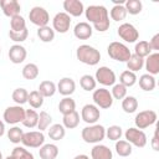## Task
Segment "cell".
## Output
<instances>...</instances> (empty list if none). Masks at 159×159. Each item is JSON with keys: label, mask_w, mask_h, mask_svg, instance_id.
<instances>
[{"label": "cell", "mask_w": 159, "mask_h": 159, "mask_svg": "<svg viewBox=\"0 0 159 159\" xmlns=\"http://www.w3.org/2000/svg\"><path fill=\"white\" fill-rule=\"evenodd\" d=\"M87 20L92 21L97 31H106L109 27L108 10L103 5H89L86 10Z\"/></svg>", "instance_id": "obj_1"}, {"label": "cell", "mask_w": 159, "mask_h": 159, "mask_svg": "<svg viewBox=\"0 0 159 159\" xmlns=\"http://www.w3.org/2000/svg\"><path fill=\"white\" fill-rule=\"evenodd\" d=\"M76 56L77 58L86 63V65H89V66H94L99 62L101 60V53L97 48H94L93 46H89V45H80L77 47V51H76Z\"/></svg>", "instance_id": "obj_2"}, {"label": "cell", "mask_w": 159, "mask_h": 159, "mask_svg": "<svg viewBox=\"0 0 159 159\" xmlns=\"http://www.w3.org/2000/svg\"><path fill=\"white\" fill-rule=\"evenodd\" d=\"M107 52L111 58L113 60H117V61H120V62H127L130 57V51L129 48L122 43V42H118V41H113L108 45L107 47Z\"/></svg>", "instance_id": "obj_3"}, {"label": "cell", "mask_w": 159, "mask_h": 159, "mask_svg": "<svg viewBox=\"0 0 159 159\" xmlns=\"http://www.w3.org/2000/svg\"><path fill=\"white\" fill-rule=\"evenodd\" d=\"M81 135L86 143H98L106 137V129L101 124H93L83 128Z\"/></svg>", "instance_id": "obj_4"}, {"label": "cell", "mask_w": 159, "mask_h": 159, "mask_svg": "<svg viewBox=\"0 0 159 159\" xmlns=\"http://www.w3.org/2000/svg\"><path fill=\"white\" fill-rule=\"evenodd\" d=\"M4 119L9 124H16L22 123L25 118V109L21 106H10L4 111Z\"/></svg>", "instance_id": "obj_5"}, {"label": "cell", "mask_w": 159, "mask_h": 159, "mask_svg": "<svg viewBox=\"0 0 159 159\" xmlns=\"http://www.w3.org/2000/svg\"><path fill=\"white\" fill-rule=\"evenodd\" d=\"M155 120H157V112L153 109L142 111L134 118V123L138 129H144V128L152 125L153 123H155Z\"/></svg>", "instance_id": "obj_6"}, {"label": "cell", "mask_w": 159, "mask_h": 159, "mask_svg": "<svg viewBox=\"0 0 159 159\" xmlns=\"http://www.w3.org/2000/svg\"><path fill=\"white\" fill-rule=\"evenodd\" d=\"M29 19L32 24L37 25L39 27L46 26L50 21V16L47 10H45L42 6H34L29 12Z\"/></svg>", "instance_id": "obj_7"}, {"label": "cell", "mask_w": 159, "mask_h": 159, "mask_svg": "<svg viewBox=\"0 0 159 159\" xmlns=\"http://www.w3.org/2000/svg\"><path fill=\"white\" fill-rule=\"evenodd\" d=\"M124 135H125L127 142L130 143V144H134L135 147L143 148L147 144V135H145V133L142 129H138V128H128L125 130Z\"/></svg>", "instance_id": "obj_8"}, {"label": "cell", "mask_w": 159, "mask_h": 159, "mask_svg": "<svg viewBox=\"0 0 159 159\" xmlns=\"http://www.w3.org/2000/svg\"><path fill=\"white\" fill-rule=\"evenodd\" d=\"M43 142H45V135L40 130H32V132L24 133L22 140H21V143L25 147H30V148H39L43 144Z\"/></svg>", "instance_id": "obj_9"}, {"label": "cell", "mask_w": 159, "mask_h": 159, "mask_svg": "<svg viewBox=\"0 0 159 159\" xmlns=\"http://www.w3.org/2000/svg\"><path fill=\"white\" fill-rule=\"evenodd\" d=\"M93 101L101 108H109L113 103V97L108 89L98 88L93 92Z\"/></svg>", "instance_id": "obj_10"}, {"label": "cell", "mask_w": 159, "mask_h": 159, "mask_svg": "<svg viewBox=\"0 0 159 159\" xmlns=\"http://www.w3.org/2000/svg\"><path fill=\"white\" fill-rule=\"evenodd\" d=\"M118 35L127 42H134L135 40H138L139 32L134 25H132L129 22H123L118 27Z\"/></svg>", "instance_id": "obj_11"}, {"label": "cell", "mask_w": 159, "mask_h": 159, "mask_svg": "<svg viewBox=\"0 0 159 159\" xmlns=\"http://www.w3.org/2000/svg\"><path fill=\"white\" fill-rule=\"evenodd\" d=\"M103 86H111L116 82V73L107 66H102L96 71V78Z\"/></svg>", "instance_id": "obj_12"}, {"label": "cell", "mask_w": 159, "mask_h": 159, "mask_svg": "<svg viewBox=\"0 0 159 159\" xmlns=\"http://www.w3.org/2000/svg\"><path fill=\"white\" fill-rule=\"evenodd\" d=\"M53 29L61 34H65L70 29V25H71V17L67 12L65 11H61V12H57L53 17Z\"/></svg>", "instance_id": "obj_13"}, {"label": "cell", "mask_w": 159, "mask_h": 159, "mask_svg": "<svg viewBox=\"0 0 159 159\" xmlns=\"http://www.w3.org/2000/svg\"><path fill=\"white\" fill-rule=\"evenodd\" d=\"M81 117L86 123L93 124L99 119L101 113H99V109L94 104H84L81 111Z\"/></svg>", "instance_id": "obj_14"}, {"label": "cell", "mask_w": 159, "mask_h": 159, "mask_svg": "<svg viewBox=\"0 0 159 159\" xmlns=\"http://www.w3.org/2000/svg\"><path fill=\"white\" fill-rule=\"evenodd\" d=\"M0 6L6 16H15L20 14L21 6L17 0H0Z\"/></svg>", "instance_id": "obj_15"}, {"label": "cell", "mask_w": 159, "mask_h": 159, "mask_svg": "<svg viewBox=\"0 0 159 159\" xmlns=\"http://www.w3.org/2000/svg\"><path fill=\"white\" fill-rule=\"evenodd\" d=\"M26 48L19 43H15L9 50V58L12 63H21L26 58Z\"/></svg>", "instance_id": "obj_16"}, {"label": "cell", "mask_w": 159, "mask_h": 159, "mask_svg": "<svg viewBox=\"0 0 159 159\" xmlns=\"http://www.w3.org/2000/svg\"><path fill=\"white\" fill-rule=\"evenodd\" d=\"M76 89V83L71 77H63L58 81L57 83V91L62 94V96H70L75 92Z\"/></svg>", "instance_id": "obj_17"}, {"label": "cell", "mask_w": 159, "mask_h": 159, "mask_svg": "<svg viewBox=\"0 0 159 159\" xmlns=\"http://www.w3.org/2000/svg\"><path fill=\"white\" fill-rule=\"evenodd\" d=\"M63 9L68 15H73V16H80L84 10L83 2L80 0H65Z\"/></svg>", "instance_id": "obj_18"}, {"label": "cell", "mask_w": 159, "mask_h": 159, "mask_svg": "<svg viewBox=\"0 0 159 159\" xmlns=\"http://www.w3.org/2000/svg\"><path fill=\"white\" fill-rule=\"evenodd\" d=\"M75 36L80 40H87L92 36V26L86 22V21H81L78 24H76L75 29H73Z\"/></svg>", "instance_id": "obj_19"}, {"label": "cell", "mask_w": 159, "mask_h": 159, "mask_svg": "<svg viewBox=\"0 0 159 159\" xmlns=\"http://www.w3.org/2000/svg\"><path fill=\"white\" fill-rule=\"evenodd\" d=\"M91 157H92V159H112L113 154L108 147H106L103 144H97L92 148Z\"/></svg>", "instance_id": "obj_20"}, {"label": "cell", "mask_w": 159, "mask_h": 159, "mask_svg": "<svg viewBox=\"0 0 159 159\" xmlns=\"http://www.w3.org/2000/svg\"><path fill=\"white\" fill-rule=\"evenodd\" d=\"M145 68L152 76L159 73V53L158 52L148 55L145 60Z\"/></svg>", "instance_id": "obj_21"}, {"label": "cell", "mask_w": 159, "mask_h": 159, "mask_svg": "<svg viewBox=\"0 0 159 159\" xmlns=\"http://www.w3.org/2000/svg\"><path fill=\"white\" fill-rule=\"evenodd\" d=\"M57 154L58 148L55 144H43L39 150V155L41 159H55Z\"/></svg>", "instance_id": "obj_22"}, {"label": "cell", "mask_w": 159, "mask_h": 159, "mask_svg": "<svg viewBox=\"0 0 159 159\" xmlns=\"http://www.w3.org/2000/svg\"><path fill=\"white\" fill-rule=\"evenodd\" d=\"M37 91L43 96V98L45 97H51L56 92V84H55V82H52L50 80H45L40 83Z\"/></svg>", "instance_id": "obj_23"}, {"label": "cell", "mask_w": 159, "mask_h": 159, "mask_svg": "<svg viewBox=\"0 0 159 159\" xmlns=\"http://www.w3.org/2000/svg\"><path fill=\"white\" fill-rule=\"evenodd\" d=\"M58 111L65 116L67 113H71L73 111H76V102L75 99H72L71 97H65L60 101L58 103Z\"/></svg>", "instance_id": "obj_24"}, {"label": "cell", "mask_w": 159, "mask_h": 159, "mask_svg": "<svg viewBox=\"0 0 159 159\" xmlns=\"http://www.w3.org/2000/svg\"><path fill=\"white\" fill-rule=\"evenodd\" d=\"M39 122V113L35 109H25V118L22 120V124L27 128H34L37 125Z\"/></svg>", "instance_id": "obj_25"}, {"label": "cell", "mask_w": 159, "mask_h": 159, "mask_svg": "<svg viewBox=\"0 0 159 159\" xmlns=\"http://www.w3.org/2000/svg\"><path fill=\"white\" fill-rule=\"evenodd\" d=\"M116 152L120 157H128L132 154V144L128 143L127 140L118 139L116 140Z\"/></svg>", "instance_id": "obj_26"}, {"label": "cell", "mask_w": 159, "mask_h": 159, "mask_svg": "<svg viewBox=\"0 0 159 159\" xmlns=\"http://www.w3.org/2000/svg\"><path fill=\"white\" fill-rule=\"evenodd\" d=\"M37 36L40 37L41 41L43 42H51L55 39V30L51 29L50 26H41L37 30Z\"/></svg>", "instance_id": "obj_27"}, {"label": "cell", "mask_w": 159, "mask_h": 159, "mask_svg": "<svg viewBox=\"0 0 159 159\" xmlns=\"http://www.w3.org/2000/svg\"><path fill=\"white\" fill-rule=\"evenodd\" d=\"M139 86L144 91H153L155 87V78L149 73H144L139 78Z\"/></svg>", "instance_id": "obj_28"}, {"label": "cell", "mask_w": 159, "mask_h": 159, "mask_svg": "<svg viewBox=\"0 0 159 159\" xmlns=\"http://www.w3.org/2000/svg\"><path fill=\"white\" fill-rule=\"evenodd\" d=\"M150 51H152L150 45H149V42L145 41V40H142V41L137 42L135 46H134V53H135L137 56L142 57V58L145 57V56H148V55H150Z\"/></svg>", "instance_id": "obj_29"}, {"label": "cell", "mask_w": 159, "mask_h": 159, "mask_svg": "<svg viewBox=\"0 0 159 159\" xmlns=\"http://www.w3.org/2000/svg\"><path fill=\"white\" fill-rule=\"evenodd\" d=\"M78 123H80V114L76 111L63 116V125L66 128H70V129L76 128L78 125Z\"/></svg>", "instance_id": "obj_30"}, {"label": "cell", "mask_w": 159, "mask_h": 159, "mask_svg": "<svg viewBox=\"0 0 159 159\" xmlns=\"http://www.w3.org/2000/svg\"><path fill=\"white\" fill-rule=\"evenodd\" d=\"M65 134H66V132H65V127H63L62 124L56 123V124L50 125L48 137H50L51 139H53V140H60V139H62V138L65 137Z\"/></svg>", "instance_id": "obj_31"}, {"label": "cell", "mask_w": 159, "mask_h": 159, "mask_svg": "<svg viewBox=\"0 0 159 159\" xmlns=\"http://www.w3.org/2000/svg\"><path fill=\"white\" fill-rule=\"evenodd\" d=\"M144 65V60L139 56H137L135 53H132L129 60L127 61V67L129 71L132 72H135V71H139Z\"/></svg>", "instance_id": "obj_32"}, {"label": "cell", "mask_w": 159, "mask_h": 159, "mask_svg": "<svg viewBox=\"0 0 159 159\" xmlns=\"http://www.w3.org/2000/svg\"><path fill=\"white\" fill-rule=\"evenodd\" d=\"M122 108L125 113H133L137 111L138 108V101L135 97L133 96H128V97H124V99L122 101Z\"/></svg>", "instance_id": "obj_33"}, {"label": "cell", "mask_w": 159, "mask_h": 159, "mask_svg": "<svg viewBox=\"0 0 159 159\" xmlns=\"http://www.w3.org/2000/svg\"><path fill=\"white\" fill-rule=\"evenodd\" d=\"M137 81V76L134 72L127 70V71H123L119 76V83H122L124 87H130L135 83Z\"/></svg>", "instance_id": "obj_34"}, {"label": "cell", "mask_w": 159, "mask_h": 159, "mask_svg": "<svg viewBox=\"0 0 159 159\" xmlns=\"http://www.w3.org/2000/svg\"><path fill=\"white\" fill-rule=\"evenodd\" d=\"M27 102L30 103V106H31L32 108H40V107L42 106V103H43V96H42L37 89L31 91V92L29 93Z\"/></svg>", "instance_id": "obj_35"}, {"label": "cell", "mask_w": 159, "mask_h": 159, "mask_svg": "<svg viewBox=\"0 0 159 159\" xmlns=\"http://www.w3.org/2000/svg\"><path fill=\"white\" fill-rule=\"evenodd\" d=\"M22 76L26 80H34L39 76V67L35 63H27L22 68Z\"/></svg>", "instance_id": "obj_36"}, {"label": "cell", "mask_w": 159, "mask_h": 159, "mask_svg": "<svg viewBox=\"0 0 159 159\" xmlns=\"http://www.w3.org/2000/svg\"><path fill=\"white\" fill-rule=\"evenodd\" d=\"M125 10L127 12L132 14V15H135V14H139L143 9V4L140 0H127L125 1Z\"/></svg>", "instance_id": "obj_37"}, {"label": "cell", "mask_w": 159, "mask_h": 159, "mask_svg": "<svg viewBox=\"0 0 159 159\" xmlns=\"http://www.w3.org/2000/svg\"><path fill=\"white\" fill-rule=\"evenodd\" d=\"M10 27L12 31H22L24 29H26V22L25 19L19 14L11 17L10 20Z\"/></svg>", "instance_id": "obj_38"}, {"label": "cell", "mask_w": 159, "mask_h": 159, "mask_svg": "<svg viewBox=\"0 0 159 159\" xmlns=\"http://www.w3.org/2000/svg\"><path fill=\"white\" fill-rule=\"evenodd\" d=\"M27 97H29V92L25 88H22V87L16 88L12 92V99L17 103V106H21L25 102H27Z\"/></svg>", "instance_id": "obj_39"}, {"label": "cell", "mask_w": 159, "mask_h": 159, "mask_svg": "<svg viewBox=\"0 0 159 159\" xmlns=\"http://www.w3.org/2000/svg\"><path fill=\"white\" fill-rule=\"evenodd\" d=\"M51 122H52L51 116H50L47 112L41 111V112H40V114H39L37 128L40 129V132H42V130H45V129H47V128H48V125L51 124Z\"/></svg>", "instance_id": "obj_40"}, {"label": "cell", "mask_w": 159, "mask_h": 159, "mask_svg": "<svg viewBox=\"0 0 159 159\" xmlns=\"http://www.w3.org/2000/svg\"><path fill=\"white\" fill-rule=\"evenodd\" d=\"M80 84L84 91H92L96 88V80L91 75H83L80 78Z\"/></svg>", "instance_id": "obj_41"}, {"label": "cell", "mask_w": 159, "mask_h": 159, "mask_svg": "<svg viewBox=\"0 0 159 159\" xmlns=\"http://www.w3.org/2000/svg\"><path fill=\"white\" fill-rule=\"evenodd\" d=\"M22 135H24V132L19 127H12L7 130V138L11 143H15V144L20 143L22 140Z\"/></svg>", "instance_id": "obj_42"}, {"label": "cell", "mask_w": 159, "mask_h": 159, "mask_svg": "<svg viewBox=\"0 0 159 159\" xmlns=\"http://www.w3.org/2000/svg\"><path fill=\"white\" fill-rule=\"evenodd\" d=\"M127 16V10L124 5H114L111 10V17L114 21H120Z\"/></svg>", "instance_id": "obj_43"}, {"label": "cell", "mask_w": 159, "mask_h": 159, "mask_svg": "<svg viewBox=\"0 0 159 159\" xmlns=\"http://www.w3.org/2000/svg\"><path fill=\"white\" fill-rule=\"evenodd\" d=\"M106 135L111 140H118L122 137V128L119 125H111L108 129H106Z\"/></svg>", "instance_id": "obj_44"}, {"label": "cell", "mask_w": 159, "mask_h": 159, "mask_svg": "<svg viewBox=\"0 0 159 159\" xmlns=\"http://www.w3.org/2000/svg\"><path fill=\"white\" fill-rule=\"evenodd\" d=\"M11 155H14L16 159H34V155L29 150H26L25 148H22V147L14 148Z\"/></svg>", "instance_id": "obj_45"}, {"label": "cell", "mask_w": 159, "mask_h": 159, "mask_svg": "<svg viewBox=\"0 0 159 159\" xmlns=\"http://www.w3.org/2000/svg\"><path fill=\"white\" fill-rule=\"evenodd\" d=\"M27 35H29L27 29H24L22 31H12V30L9 31V37H10L12 41H15V42L25 41V40L27 39Z\"/></svg>", "instance_id": "obj_46"}, {"label": "cell", "mask_w": 159, "mask_h": 159, "mask_svg": "<svg viewBox=\"0 0 159 159\" xmlns=\"http://www.w3.org/2000/svg\"><path fill=\"white\" fill-rule=\"evenodd\" d=\"M125 93H127V87H124L122 83H118V84L113 86V89H112L111 94L116 99H122V98L125 97Z\"/></svg>", "instance_id": "obj_47"}, {"label": "cell", "mask_w": 159, "mask_h": 159, "mask_svg": "<svg viewBox=\"0 0 159 159\" xmlns=\"http://www.w3.org/2000/svg\"><path fill=\"white\" fill-rule=\"evenodd\" d=\"M152 148L157 152L159 150V127H157L154 130V135L152 139Z\"/></svg>", "instance_id": "obj_48"}, {"label": "cell", "mask_w": 159, "mask_h": 159, "mask_svg": "<svg viewBox=\"0 0 159 159\" xmlns=\"http://www.w3.org/2000/svg\"><path fill=\"white\" fill-rule=\"evenodd\" d=\"M149 45H150V48H152V50H155V51L159 50V34H155V35L152 37Z\"/></svg>", "instance_id": "obj_49"}, {"label": "cell", "mask_w": 159, "mask_h": 159, "mask_svg": "<svg viewBox=\"0 0 159 159\" xmlns=\"http://www.w3.org/2000/svg\"><path fill=\"white\" fill-rule=\"evenodd\" d=\"M4 132H5V124L2 120H0V137H2Z\"/></svg>", "instance_id": "obj_50"}, {"label": "cell", "mask_w": 159, "mask_h": 159, "mask_svg": "<svg viewBox=\"0 0 159 159\" xmlns=\"http://www.w3.org/2000/svg\"><path fill=\"white\" fill-rule=\"evenodd\" d=\"M73 159H89V157L86 155V154H78V155H76Z\"/></svg>", "instance_id": "obj_51"}, {"label": "cell", "mask_w": 159, "mask_h": 159, "mask_svg": "<svg viewBox=\"0 0 159 159\" xmlns=\"http://www.w3.org/2000/svg\"><path fill=\"white\" fill-rule=\"evenodd\" d=\"M5 159H16V158H15L14 155H7V157H6Z\"/></svg>", "instance_id": "obj_52"}, {"label": "cell", "mask_w": 159, "mask_h": 159, "mask_svg": "<svg viewBox=\"0 0 159 159\" xmlns=\"http://www.w3.org/2000/svg\"><path fill=\"white\" fill-rule=\"evenodd\" d=\"M0 159H2V154H1V152H0Z\"/></svg>", "instance_id": "obj_53"}, {"label": "cell", "mask_w": 159, "mask_h": 159, "mask_svg": "<svg viewBox=\"0 0 159 159\" xmlns=\"http://www.w3.org/2000/svg\"><path fill=\"white\" fill-rule=\"evenodd\" d=\"M0 53H1V48H0Z\"/></svg>", "instance_id": "obj_54"}]
</instances>
